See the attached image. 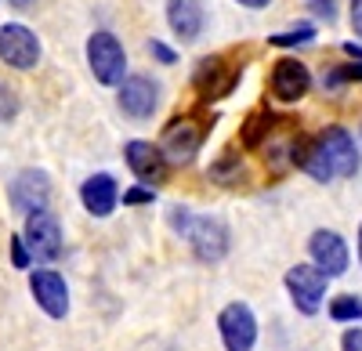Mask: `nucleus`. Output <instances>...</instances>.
I'll list each match as a JSON object with an SVG mask.
<instances>
[{
    "mask_svg": "<svg viewBox=\"0 0 362 351\" xmlns=\"http://www.w3.org/2000/svg\"><path fill=\"white\" fill-rule=\"evenodd\" d=\"M290 163L297 170H305L312 182L329 185L334 178H355L358 174V145L344 127L334 124L315 138H293Z\"/></svg>",
    "mask_w": 362,
    "mask_h": 351,
    "instance_id": "nucleus-1",
    "label": "nucleus"
},
{
    "mask_svg": "<svg viewBox=\"0 0 362 351\" xmlns=\"http://www.w3.org/2000/svg\"><path fill=\"white\" fill-rule=\"evenodd\" d=\"M87 69L102 87H119L127 76V51L109 29L87 37Z\"/></svg>",
    "mask_w": 362,
    "mask_h": 351,
    "instance_id": "nucleus-2",
    "label": "nucleus"
},
{
    "mask_svg": "<svg viewBox=\"0 0 362 351\" xmlns=\"http://www.w3.org/2000/svg\"><path fill=\"white\" fill-rule=\"evenodd\" d=\"M206 138V124L199 116H174L160 134V153L167 156V163H192L196 153L203 149Z\"/></svg>",
    "mask_w": 362,
    "mask_h": 351,
    "instance_id": "nucleus-3",
    "label": "nucleus"
},
{
    "mask_svg": "<svg viewBox=\"0 0 362 351\" xmlns=\"http://www.w3.org/2000/svg\"><path fill=\"white\" fill-rule=\"evenodd\" d=\"M0 62L18 69V73L37 69V62H40V37L29 25H22V22H4L0 25Z\"/></svg>",
    "mask_w": 362,
    "mask_h": 351,
    "instance_id": "nucleus-4",
    "label": "nucleus"
},
{
    "mask_svg": "<svg viewBox=\"0 0 362 351\" xmlns=\"http://www.w3.org/2000/svg\"><path fill=\"white\" fill-rule=\"evenodd\" d=\"M283 282H286V294H290V301H293V308L300 311V315H315L319 308H322V297H326V286H329V279H326V272H319L312 261L308 265H293L286 275H283Z\"/></svg>",
    "mask_w": 362,
    "mask_h": 351,
    "instance_id": "nucleus-5",
    "label": "nucleus"
},
{
    "mask_svg": "<svg viewBox=\"0 0 362 351\" xmlns=\"http://www.w3.org/2000/svg\"><path fill=\"white\" fill-rule=\"evenodd\" d=\"M185 239H189L192 254H196L199 261H206V265H218V261L228 254V246H232L228 225H225L221 218H210V214H196V218H192Z\"/></svg>",
    "mask_w": 362,
    "mask_h": 351,
    "instance_id": "nucleus-6",
    "label": "nucleus"
},
{
    "mask_svg": "<svg viewBox=\"0 0 362 351\" xmlns=\"http://www.w3.org/2000/svg\"><path fill=\"white\" fill-rule=\"evenodd\" d=\"M116 105L124 116H131V120H148L160 105V83L145 73H131L116 87Z\"/></svg>",
    "mask_w": 362,
    "mask_h": 351,
    "instance_id": "nucleus-7",
    "label": "nucleus"
},
{
    "mask_svg": "<svg viewBox=\"0 0 362 351\" xmlns=\"http://www.w3.org/2000/svg\"><path fill=\"white\" fill-rule=\"evenodd\" d=\"M308 257L319 272H326V279H337L348 272L351 265V254H348V243L341 232L334 228H315L308 236Z\"/></svg>",
    "mask_w": 362,
    "mask_h": 351,
    "instance_id": "nucleus-8",
    "label": "nucleus"
},
{
    "mask_svg": "<svg viewBox=\"0 0 362 351\" xmlns=\"http://www.w3.org/2000/svg\"><path fill=\"white\" fill-rule=\"evenodd\" d=\"M218 333H221L225 351H254V344H257V319H254V311L243 301H232L218 315Z\"/></svg>",
    "mask_w": 362,
    "mask_h": 351,
    "instance_id": "nucleus-9",
    "label": "nucleus"
},
{
    "mask_svg": "<svg viewBox=\"0 0 362 351\" xmlns=\"http://www.w3.org/2000/svg\"><path fill=\"white\" fill-rule=\"evenodd\" d=\"M22 239L33 254V261H54L62 257V225L51 210H37L25 218V228H22Z\"/></svg>",
    "mask_w": 362,
    "mask_h": 351,
    "instance_id": "nucleus-10",
    "label": "nucleus"
},
{
    "mask_svg": "<svg viewBox=\"0 0 362 351\" xmlns=\"http://www.w3.org/2000/svg\"><path fill=\"white\" fill-rule=\"evenodd\" d=\"M29 294H33L37 308L47 319H66L69 315V286H66L62 272H54V268L29 272Z\"/></svg>",
    "mask_w": 362,
    "mask_h": 351,
    "instance_id": "nucleus-11",
    "label": "nucleus"
},
{
    "mask_svg": "<svg viewBox=\"0 0 362 351\" xmlns=\"http://www.w3.org/2000/svg\"><path fill=\"white\" fill-rule=\"evenodd\" d=\"M8 196H11V207L22 218L37 214V210H47V203H51V178L44 170L29 167V170L15 174V182L8 185Z\"/></svg>",
    "mask_w": 362,
    "mask_h": 351,
    "instance_id": "nucleus-12",
    "label": "nucleus"
},
{
    "mask_svg": "<svg viewBox=\"0 0 362 351\" xmlns=\"http://www.w3.org/2000/svg\"><path fill=\"white\" fill-rule=\"evenodd\" d=\"M268 87H272V98L276 102L293 105L312 91V69L305 62H297V58H279V62L272 66Z\"/></svg>",
    "mask_w": 362,
    "mask_h": 351,
    "instance_id": "nucleus-13",
    "label": "nucleus"
},
{
    "mask_svg": "<svg viewBox=\"0 0 362 351\" xmlns=\"http://www.w3.org/2000/svg\"><path fill=\"white\" fill-rule=\"evenodd\" d=\"M235 83H239V69L228 66L221 54L203 58V62L196 66V73H192V87L199 91L203 102H218V98L232 95V87H235Z\"/></svg>",
    "mask_w": 362,
    "mask_h": 351,
    "instance_id": "nucleus-14",
    "label": "nucleus"
},
{
    "mask_svg": "<svg viewBox=\"0 0 362 351\" xmlns=\"http://www.w3.org/2000/svg\"><path fill=\"white\" fill-rule=\"evenodd\" d=\"M124 160H127L134 178L141 185H148V189H156L167 178V156L160 153V145H153V141H127L124 145Z\"/></svg>",
    "mask_w": 362,
    "mask_h": 351,
    "instance_id": "nucleus-15",
    "label": "nucleus"
},
{
    "mask_svg": "<svg viewBox=\"0 0 362 351\" xmlns=\"http://www.w3.org/2000/svg\"><path fill=\"white\" fill-rule=\"evenodd\" d=\"M80 203L90 218H109L119 203V185L112 174H90L80 185Z\"/></svg>",
    "mask_w": 362,
    "mask_h": 351,
    "instance_id": "nucleus-16",
    "label": "nucleus"
},
{
    "mask_svg": "<svg viewBox=\"0 0 362 351\" xmlns=\"http://www.w3.org/2000/svg\"><path fill=\"white\" fill-rule=\"evenodd\" d=\"M167 25L181 44H192L203 33V4L199 0H167Z\"/></svg>",
    "mask_w": 362,
    "mask_h": 351,
    "instance_id": "nucleus-17",
    "label": "nucleus"
},
{
    "mask_svg": "<svg viewBox=\"0 0 362 351\" xmlns=\"http://www.w3.org/2000/svg\"><path fill=\"white\" fill-rule=\"evenodd\" d=\"M272 124H276V116H272L268 109H257V112L247 116L243 131H239V138H243L247 149H261V145L268 141V134H272Z\"/></svg>",
    "mask_w": 362,
    "mask_h": 351,
    "instance_id": "nucleus-18",
    "label": "nucleus"
},
{
    "mask_svg": "<svg viewBox=\"0 0 362 351\" xmlns=\"http://www.w3.org/2000/svg\"><path fill=\"white\" fill-rule=\"evenodd\" d=\"M210 182L214 185H225V189H232V185H239L243 182V160H239L235 153H221L214 163H210Z\"/></svg>",
    "mask_w": 362,
    "mask_h": 351,
    "instance_id": "nucleus-19",
    "label": "nucleus"
},
{
    "mask_svg": "<svg viewBox=\"0 0 362 351\" xmlns=\"http://www.w3.org/2000/svg\"><path fill=\"white\" fill-rule=\"evenodd\" d=\"M326 311H329V319H334V323H358V319H362V297L341 294V297L329 301Z\"/></svg>",
    "mask_w": 362,
    "mask_h": 351,
    "instance_id": "nucleus-20",
    "label": "nucleus"
},
{
    "mask_svg": "<svg viewBox=\"0 0 362 351\" xmlns=\"http://www.w3.org/2000/svg\"><path fill=\"white\" fill-rule=\"evenodd\" d=\"M312 40H315V25H312V22H300V25L286 29V33L268 37L272 47H300V44H312Z\"/></svg>",
    "mask_w": 362,
    "mask_h": 351,
    "instance_id": "nucleus-21",
    "label": "nucleus"
},
{
    "mask_svg": "<svg viewBox=\"0 0 362 351\" xmlns=\"http://www.w3.org/2000/svg\"><path fill=\"white\" fill-rule=\"evenodd\" d=\"M18 109H22V102H18V95L11 91V87L0 80V124H8V120H15L18 116Z\"/></svg>",
    "mask_w": 362,
    "mask_h": 351,
    "instance_id": "nucleus-22",
    "label": "nucleus"
},
{
    "mask_svg": "<svg viewBox=\"0 0 362 351\" xmlns=\"http://www.w3.org/2000/svg\"><path fill=\"white\" fill-rule=\"evenodd\" d=\"M192 210L189 207H181V203H174V207L167 210V221H170V228L177 232V236H185V232H189V225H192Z\"/></svg>",
    "mask_w": 362,
    "mask_h": 351,
    "instance_id": "nucleus-23",
    "label": "nucleus"
},
{
    "mask_svg": "<svg viewBox=\"0 0 362 351\" xmlns=\"http://www.w3.org/2000/svg\"><path fill=\"white\" fill-rule=\"evenodd\" d=\"M119 199H124V207H145V203H153V199H156V189H148V185H134V189H127Z\"/></svg>",
    "mask_w": 362,
    "mask_h": 351,
    "instance_id": "nucleus-24",
    "label": "nucleus"
},
{
    "mask_svg": "<svg viewBox=\"0 0 362 351\" xmlns=\"http://www.w3.org/2000/svg\"><path fill=\"white\" fill-rule=\"evenodd\" d=\"M11 265L15 268H29V265H33V254H29L22 236H11Z\"/></svg>",
    "mask_w": 362,
    "mask_h": 351,
    "instance_id": "nucleus-25",
    "label": "nucleus"
},
{
    "mask_svg": "<svg viewBox=\"0 0 362 351\" xmlns=\"http://www.w3.org/2000/svg\"><path fill=\"white\" fill-rule=\"evenodd\" d=\"M148 54H153L160 66H174L177 62V51H170L163 40H148Z\"/></svg>",
    "mask_w": 362,
    "mask_h": 351,
    "instance_id": "nucleus-26",
    "label": "nucleus"
},
{
    "mask_svg": "<svg viewBox=\"0 0 362 351\" xmlns=\"http://www.w3.org/2000/svg\"><path fill=\"white\" fill-rule=\"evenodd\" d=\"M308 8H312V15L322 18V22H334V18H337V0H308Z\"/></svg>",
    "mask_w": 362,
    "mask_h": 351,
    "instance_id": "nucleus-27",
    "label": "nucleus"
},
{
    "mask_svg": "<svg viewBox=\"0 0 362 351\" xmlns=\"http://www.w3.org/2000/svg\"><path fill=\"white\" fill-rule=\"evenodd\" d=\"M341 351H362V330H358V326L344 330V337H341Z\"/></svg>",
    "mask_w": 362,
    "mask_h": 351,
    "instance_id": "nucleus-28",
    "label": "nucleus"
},
{
    "mask_svg": "<svg viewBox=\"0 0 362 351\" xmlns=\"http://www.w3.org/2000/svg\"><path fill=\"white\" fill-rule=\"evenodd\" d=\"M351 29L355 37H362V0H351Z\"/></svg>",
    "mask_w": 362,
    "mask_h": 351,
    "instance_id": "nucleus-29",
    "label": "nucleus"
},
{
    "mask_svg": "<svg viewBox=\"0 0 362 351\" xmlns=\"http://www.w3.org/2000/svg\"><path fill=\"white\" fill-rule=\"evenodd\" d=\"M344 69H348V80H351V83H355V80H362V58H355V62H351V66H344Z\"/></svg>",
    "mask_w": 362,
    "mask_h": 351,
    "instance_id": "nucleus-30",
    "label": "nucleus"
},
{
    "mask_svg": "<svg viewBox=\"0 0 362 351\" xmlns=\"http://www.w3.org/2000/svg\"><path fill=\"white\" fill-rule=\"evenodd\" d=\"M235 4H243V8H250V11H261V8L272 4V0H235Z\"/></svg>",
    "mask_w": 362,
    "mask_h": 351,
    "instance_id": "nucleus-31",
    "label": "nucleus"
},
{
    "mask_svg": "<svg viewBox=\"0 0 362 351\" xmlns=\"http://www.w3.org/2000/svg\"><path fill=\"white\" fill-rule=\"evenodd\" d=\"M8 4H11L15 11H25V8H33V4H37V0H8Z\"/></svg>",
    "mask_w": 362,
    "mask_h": 351,
    "instance_id": "nucleus-32",
    "label": "nucleus"
},
{
    "mask_svg": "<svg viewBox=\"0 0 362 351\" xmlns=\"http://www.w3.org/2000/svg\"><path fill=\"white\" fill-rule=\"evenodd\" d=\"M358 265H362V225H358Z\"/></svg>",
    "mask_w": 362,
    "mask_h": 351,
    "instance_id": "nucleus-33",
    "label": "nucleus"
}]
</instances>
